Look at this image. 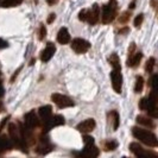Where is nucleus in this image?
<instances>
[{
  "mask_svg": "<svg viewBox=\"0 0 158 158\" xmlns=\"http://www.w3.org/2000/svg\"><path fill=\"white\" fill-rule=\"evenodd\" d=\"M132 133L137 139H139L142 143H144L145 145L155 148L158 146V139L157 137L153 135L152 132L148 131V130H143L140 127H133L132 128Z\"/></svg>",
  "mask_w": 158,
  "mask_h": 158,
  "instance_id": "1",
  "label": "nucleus"
},
{
  "mask_svg": "<svg viewBox=\"0 0 158 158\" xmlns=\"http://www.w3.org/2000/svg\"><path fill=\"white\" fill-rule=\"evenodd\" d=\"M117 11H118V4L115 0H110L108 4L103 5L102 13H101V19L103 24H110L113 22V19L117 16Z\"/></svg>",
  "mask_w": 158,
  "mask_h": 158,
  "instance_id": "2",
  "label": "nucleus"
},
{
  "mask_svg": "<svg viewBox=\"0 0 158 158\" xmlns=\"http://www.w3.org/2000/svg\"><path fill=\"white\" fill-rule=\"evenodd\" d=\"M8 135H10V139L12 140L13 144H16L17 146H19L23 150L26 148V143H25L23 135H22V130H18L15 124L8 125Z\"/></svg>",
  "mask_w": 158,
  "mask_h": 158,
  "instance_id": "3",
  "label": "nucleus"
},
{
  "mask_svg": "<svg viewBox=\"0 0 158 158\" xmlns=\"http://www.w3.org/2000/svg\"><path fill=\"white\" fill-rule=\"evenodd\" d=\"M51 99L56 103V106H58L60 108H68V107L74 106V101L71 100L70 98H68V96H65L63 94L55 93V94L51 95Z\"/></svg>",
  "mask_w": 158,
  "mask_h": 158,
  "instance_id": "4",
  "label": "nucleus"
},
{
  "mask_svg": "<svg viewBox=\"0 0 158 158\" xmlns=\"http://www.w3.org/2000/svg\"><path fill=\"white\" fill-rule=\"evenodd\" d=\"M89 48H90V43L82 38H75L71 42V49L76 54H85L89 50Z\"/></svg>",
  "mask_w": 158,
  "mask_h": 158,
  "instance_id": "5",
  "label": "nucleus"
},
{
  "mask_svg": "<svg viewBox=\"0 0 158 158\" xmlns=\"http://www.w3.org/2000/svg\"><path fill=\"white\" fill-rule=\"evenodd\" d=\"M111 80H112V87H113V89L117 93H120L121 92V86H123V76H121L120 69H113L112 70Z\"/></svg>",
  "mask_w": 158,
  "mask_h": 158,
  "instance_id": "6",
  "label": "nucleus"
},
{
  "mask_svg": "<svg viewBox=\"0 0 158 158\" xmlns=\"http://www.w3.org/2000/svg\"><path fill=\"white\" fill-rule=\"evenodd\" d=\"M130 150L131 152L137 156V157H150V156H157L156 153H153V152H151V151H146L145 149H143L142 146L139 145V144H137V143H132L131 145H130Z\"/></svg>",
  "mask_w": 158,
  "mask_h": 158,
  "instance_id": "7",
  "label": "nucleus"
},
{
  "mask_svg": "<svg viewBox=\"0 0 158 158\" xmlns=\"http://www.w3.org/2000/svg\"><path fill=\"white\" fill-rule=\"evenodd\" d=\"M95 126H96V124H95L94 119H87V120L80 123L77 125V130L82 133H89L94 130Z\"/></svg>",
  "mask_w": 158,
  "mask_h": 158,
  "instance_id": "8",
  "label": "nucleus"
},
{
  "mask_svg": "<svg viewBox=\"0 0 158 158\" xmlns=\"http://www.w3.org/2000/svg\"><path fill=\"white\" fill-rule=\"evenodd\" d=\"M40 119L37 118V114L35 111H30L27 114H25V126L29 128H35L40 124Z\"/></svg>",
  "mask_w": 158,
  "mask_h": 158,
  "instance_id": "9",
  "label": "nucleus"
},
{
  "mask_svg": "<svg viewBox=\"0 0 158 158\" xmlns=\"http://www.w3.org/2000/svg\"><path fill=\"white\" fill-rule=\"evenodd\" d=\"M80 156L82 157H88V158H93V157H98L99 156V150L98 148L93 144H86V148L85 150L80 153Z\"/></svg>",
  "mask_w": 158,
  "mask_h": 158,
  "instance_id": "10",
  "label": "nucleus"
},
{
  "mask_svg": "<svg viewBox=\"0 0 158 158\" xmlns=\"http://www.w3.org/2000/svg\"><path fill=\"white\" fill-rule=\"evenodd\" d=\"M55 51H56L55 45H54L52 43H49V44L47 45V48L43 50L42 56H40V60H42L43 62H48L49 60H51V57L54 56Z\"/></svg>",
  "mask_w": 158,
  "mask_h": 158,
  "instance_id": "11",
  "label": "nucleus"
},
{
  "mask_svg": "<svg viewBox=\"0 0 158 158\" xmlns=\"http://www.w3.org/2000/svg\"><path fill=\"white\" fill-rule=\"evenodd\" d=\"M99 18H100V8L99 6L94 4L92 10H89V18H88V23L90 25H95V24L99 22Z\"/></svg>",
  "mask_w": 158,
  "mask_h": 158,
  "instance_id": "12",
  "label": "nucleus"
},
{
  "mask_svg": "<svg viewBox=\"0 0 158 158\" xmlns=\"http://www.w3.org/2000/svg\"><path fill=\"white\" fill-rule=\"evenodd\" d=\"M57 40H58L60 44H68L70 42V35H69L68 29L62 27L58 31V33H57Z\"/></svg>",
  "mask_w": 158,
  "mask_h": 158,
  "instance_id": "13",
  "label": "nucleus"
},
{
  "mask_svg": "<svg viewBox=\"0 0 158 158\" xmlns=\"http://www.w3.org/2000/svg\"><path fill=\"white\" fill-rule=\"evenodd\" d=\"M50 151H51V145L48 143V139L47 138H40V145L37 146L36 152H38L40 155H45V153L50 152Z\"/></svg>",
  "mask_w": 158,
  "mask_h": 158,
  "instance_id": "14",
  "label": "nucleus"
},
{
  "mask_svg": "<svg viewBox=\"0 0 158 158\" xmlns=\"http://www.w3.org/2000/svg\"><path fill=\"white\" fill-rule=\"evenodd\" d=\"M38 114H40V119L43 120V123L44 121H47L49 119L52 117V108L47 105V106H42L40 110H38Z\"/></svg>",
  "mask_w": 158,
  "mask_h": 158,
  "instance_id": "15",
  "label": "nucleus"
},
{
  "mask_svg": "<svg viewBox=\"0 0 158 158\" xmlns=\"http://www.w3.org/2000/svg\"><path fill=\"white\" fill-rule=\"evenodd\" d=\"M142 57H143L142 52L133 54L132 56H130V58H128V61H127V65H128V67H132V68L138 67L139 63H140V61H142Z\"/></svg>",
  "mask_w": 158,
  "mask_h": 158,
  "instance_id": "16",
  "label": "nucleus"
},
{
  "mask_svg": "<svg viewBox=\"0 0 158 158\" xmlns=\"http://www.w3.org/2000/svg\"><path fill=\"white\" fill-rule=\"evenodd\" d=\"M145 111L148 112V114L150 115L151 118L158 119V106H156L155 103L151 102L150 99H149V105H148V107H146Z\"/></svg>",
  "mask_w": 158,
  "mask_h": 158,
  "instance_id": "17",
  "label": "nucleus"
},
{
  "mask_svg": "<svg viewBox=\"0 0 158 158\" xmlns=\"http://www.w3.org/2000/svg\"><path fill=\"white\" fill-rule=\"evenodd\" d=\"M12 142L6 135H0V151H7L11 149Z\"/></svg>",
  "mask_w": 158,
  "mask_h": 158,
  "instance_id": "18",
  "label": "nucleus"
},
{
  "mask_svg": "<svg viewBox=\"0 0 158 158\" xmlns=\"http://www.w3.org/2000/svg\"><path fill=\"white\" fill-rule=\"evenodd\" d=\"M137 123L140 124V125H144V126H148V127H153L155 124L152 123V120H150L149 118H145L143 115H138L137 117Z\"/></svg>",
  "mask_w": 158,
  "mask_h": 158,
  "instance_id": "19",
  "label": "nucleus"
},
{
  "mask_svg": "<svg viewBox=\"0 0 158 158\" xmlns=\"http://www.w3.org/2000/svg\"><path fill=\"white\" fill-rule=\"evenodd\" d=\"M110 63L113 67V69H120V60L117 54H113L110 57Z\"/></svg>",
  "mask_w": 158,
  "mask_h": 158,
  "instance_id": "20",
  "label": "nucleus"
},
{
  "mask_svg": "<svg viewBox=\"0 0 158 158\" xmlns=\"http://www.w3.org/2000/svg\"><path fill=\"white\" fill-rule=\"evenodd\" d=\"M144 87V80L142 76H138L135 80V93H140Z\"/></svg>",
  "mask_w": 158,
  "mask_h": 158,
  "instance_id": "21",
  "label": "nucleus"
},
{
  "mask_svg": "<svg viewBox=\"0 0 158 158\" xmlns=\"http://www.w3.org/2000/svg\"><path fill=\"white\" fill-rule=\"evenodd\" d=\"M103 146H105V150L106 151H112L114 150V149H117L118 143L115 142V140H106L105 144H103Z\"/></svg>",
  "mask_w": 158,
  "mask_h": 158,
  "instance_id": "22",
  "label": "nucleus"
},
{
  "mask_svg": "<svg viewBox=\"0 0 158 158\" xmlns=\"http://www.w3.org/2000/svg\"><path fill=\"white\" fill-rule=\"evenodd\" d=\"M23 0H4L2 1V6L4 7H13L17 6L18 4H20Z\"/></svg>",
  "mask_w": 158,
  "mask_h": 158,
  "instance_id": "23",
  "label": "nucleus"
},
{
  "mask_svg": "<svg viewBox=\"0 0 158 158\" xmlns=\"http://www.w3.org/2000/svg\"><path fill=\"white\" fill-rule=\"evenodd\" d=\"M111 115H112V118H113V130L114 131H117L118 130V127H119V114H118V112H115V111H113L111 113Z\"/></svg>",
  "mask_w": 158,
  "mask_h": 158,
  "instance_id": "24",
  "label": "nucleus"
},
{
  "mask_svg": "<svg viewBox=\"0 0 158 158\" xmlns=\"http://www.w3.org/2000/svg\"><path fill=\"white\" fill-rule=\"evenodd\" d=\"M89 18V10H82L79 13V19L81 22H88Z\"/></svg>",
  "mask_w": 158,
  "mask_h": 158,
  "instance_id": "25",
  "label": "nucleus"
},
{
  "mask_svg": "<svg viewBox=\"0 0 158 158\" xmlns=\"http://www.w3.org/2000/svg\"><path fill=\"white\" fill-rule=\"evenodd\" d=\"M150 85L152 86V90L157 92L158 93V76L157 75H153L152 79L150 80Z\"/></svg>",
  "mask_w": 158,
  "mask_h": 158,
  "instance_id": "26",
  "label": "nucleus"
},
{
  "mask_svg": "<svg viewBox=\"0 0 158 158\" xmlns=\"http://www.w3.org/2000/svg\"><path fill=\"white\" fill-rule=\"evenodd\" d=\"M153 65H155V58H150L148 62H146V65H145V70L148 73H151L152 69H153Z\"/></svg>",
  "mask_w": 158,
  "mask_h": 158,
  "instance_id": "27",
  "label": "nucleus"
},
{
  "mask_svg": "<svg viewBox=\"0 0 158 158\" xmlns=\"http://www.w3.org/2000/svg\"><path fill=\"white\" fill-rule=\"evenodd\" d=\"M150 101L152 103H155L156 106H158V93L157 92H155V90H152L151 92V94H150Z\"/></svg>",
  "mask_w": 158,
  "mask_h": 158,
  "instance_id": "28",
  "label": "nucleus"
},
{
  "mask_svg": "<svg viewBox=\"0 0 158 158\" xmlns=\"http://www.w3.org/2000/svg\"><path fill=\"white\" fill-rule=\"evenodd\" d=\"M143 20H144V15H142V13L135 17V27H139V26L142 25Z\"/></svg>",
  "mask_w": 158,
  "mask_h": 158,
  "instance_id": "29",
  "label": "nucleus"
},
{
  "mask_svg": "<svg viewBox=\"0 0 158 158\" xmlns=\"http://www.w3.org/2000/svg\"><path fill=\"white\" fill-rule=\"evenodd\" d=\"M148 105H149V99H145V98H144V99L140 100V102H139V108L145 111L146 107H148Z\"/></svg>",
  "mask_w": 158,
  "mask_h": 158,
  "instance_id": "30",
  "label": "nucleus"
},
{
  "mask_svg": "<svg viewBox=\"0 0 158 158\" xmlns=\"http://www.w3.org/2000/svg\"><path fill=\"white\" fill-rule=\"evenodd\" d=\"M128 19H130V12H125L123 16L119 18V22H120V23H123V24H125Z\"/></svg>",
  "mask_w": 158,
  "mask_h": 158,
  "instance_id": "31",
  "label": "nucleus"
},
{
  "mask_svg": "<svg viewBox=\"0 0 158 158\" xmlns=\"http://www.w3.org/2000/svg\"><path fill=\"white\" fill-rule=\"evenodd\" d=\"M47 36V29L44 25H40V40H44V37Z\"/></svg>",
  "mask_w": 158,
  "mask_h": 158,
  "instance_id": "32",
  "label": "nucleus"
},
{
  "mask_svg": "<svg viewBox=\"0 0 158 158\" xmlns=\"http://www.w3.org/2000/svg\"><path fill=\"white\" fill-rule=\"evenodd\" d=\"M83 142H85V144H93L94 139L90 135H83Z\"/></svg>",
  "mask_w": 158,
  "mask_h": 158,
  "instance_id": "33",
  "label": "nucleus"
},
{
  "mask_svg": "<svg viewBox=\"0 0 158 158\" xmlns=\"http://www.w3.org/2000/svg\"><path fill=\"white\" fill-rule=\"evenodd\" d=\"M7 47V43L5 42V40H0V49H4V48Z\"/></svg>",
  "mask_w": 158,
  "mask_h": 158,
  "instance_id": "34",
  "label": "nucleus"
},
{
  "mask_svg": "<svg viewBox=\"0 0 158 158\" xmlns=\"http://www.w3.org/2000/svg\"><path fill=\"white\" fill-rule=\"evenodd\" d=\"M151 5L153 8H157L158 7V0H151Z\"/></svg>",
  "mask_w": 158,
  "mask_h": 158,
  "instance_id": "35",
  "label": "nucleus"
},
{
  "mask_svg": "<svg viewBox=\"0 0 158 158\" xmlns=\"http://www.w3.org/2000/svg\"><path fill=\"white\" fill-rule=\"evenodd\" d=\"M55 15H54V13H51V15H50V17H49V19H48V23H52V20H54V19H55Z\"/></svg>",
  "mask_w": 158,
  "mask_h": 158,
  "instance_id": "36",
  "label": "nucleus"
},
{
  "mask_svg": "<svg viewBox=\"0 0 158 158\" xmlns=\"http://www.w3.org/2000/svg\"><path fill=\"white\" fill-rule=\"evenodd\" d=\"M47 1L49 5H56L58 2V0H47Z\"/></svg>",
  "mask_w": 158,
  "mask_h": 158,
  "instance_id": "37",
  "label": "nucleus"
},
{
  "mask_svg": "<svg viewBox=\"0 0 158 158\" xmlns=\"http://www.w3.org/2000/svg\"><path fill=\"white\" fill-rule=\"evenodd\" d=\"M4 92H5V90H4V87H2V86H1V83H0V98L4 95Z\"/></svg>",
  "mask_w": 158,
  "mask_h": 158,
  "instance_id": "38",
  "label": "nucleus"
},
{
  "mask_svg": "<svg viewBox=\"0 0 158 158\" xmlns=\"http://www.w3.org/2000/svg\"><path fill=\"white\" fill-rule=\"evenodd\" d=\"M135 1H133V2H131V4H130V8H135Z\"/></svg>",
  "mask_w": 158,
  "mask_h": 158,
  "instance_id": "39",
  "label": "nucleus"
}]
</instances>
